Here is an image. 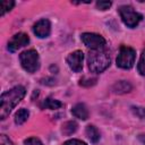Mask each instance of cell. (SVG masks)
<instances>
[{
  "label": "cell",
  "instance_id": "1",
  "mask_svg": "<svg viewBox=\"0 0 145 145\" xmlns=\"http://www.w3.org/2000/svg\"><path fill=\"white\" fill-rule=\"evenodd\" d=\"M26 94V89L24 86H15L11 89L2 93L0 97V119L5 120L11 110L23 100V97Z\"/></svg>",
  "mask_w": 145,
  "mask_h": 145
},
{
  "label": "cell",
  "instance_id": "2",
  "mask_svg": "<svg viewBox=\"0 0 145 145\" xmlns=\"http://www.w3.org/2000/svg\"><path fill=\"white\" fill-rule=\"evenodd\" d=\"M88 68L92 72L100 74L104 71L110 66V57L105 51L102 50H93L88 53L87 57Z\"/></svg>",
  "mask_w": 145,
  "mask_h": 145
},
{
  "label": "cell",
  "instance_id": "3",
  "mask_svg": "<svg viewBox=\"0 0 145 145\" xmlns=\"http://www.w3.org/2000/svg\"><path fill=\"white\" fill-rule=\"evenodd\" d=\"M19 60H20V65L22 67L27 71V72H35L39 68H40V58H39V53L34 50H26L24 52H22L19 54Z\"/></svg>",
  "mask_w": 145,
  "mask_h": 145
},
{
  "label": "cell",
  "instance_id": "4",
  "mask_svg": "<svg viewBox=\"0 0 145 145\" xmlns=\"http://www.w3.org/2000/svg\"><path fill=\"white\" fill-rule=\"evenodd\" d=\"M119 14L125 25H127L130 28L136 27L143 18V16L139 12L135 11L131 6H127V5L119 7Z\"/></svg>",
  "mask_w": 145,
  "mask_h": 145
},
{
  "label": "cell",
  "instance_id": "5",
  "mask_svg": "<svg viewBox=\"0 0 145 145\" xmlns=\"http://www.w3.org/2000/svg\"><path fill=\"white\" fill-rule=\"evenodd\" d=\"M136 52L133 48L122 45L117 57V66L122 69H130L135 63Z\"/></svg>",
  "mask_w": 145,
  "mask_h": 145
},
{
  "label": "cell",
  "instance_id": "6",
  "mask_svg": "<svg viewBox=\"0 0 145 145\" xmlns=\"http://www.w3.org/2000/svg\"><path fill=\"white\" fill-rule=\"evenodd\" d=\"M82 41L91 50H101L105 45L104 37L95 33H83Z\"/></svg>",
  "mask_w": 145,
  "mask_h": 145
},
{
  "label": "cell",
  "instance_id": "7",
  "mask_svg": "<svg viewBox=\"0 0 145 145\" xmlns=\"http://www.w3.org/2000/svg\"><path fill=\"white\" fill-rule=\"evenodd\" d=\"M28 43H29V37H28L27 34H25V33H17L8 42V50L10 52H16L18 49L27 45Z\"/></svg>",
  "mask_w": 145,
  "mask_h": 145
},
{
  "label": "cell",
  "instance_id": "8",
  "mask_svg": "<svg viewBox=\"0 0 145 145\" xmlns=\"http://www.w3.org/2000/svg\"><path fill=\"white\" fill-rule=\"evenodd\" d=\"M83 60H84V53L79 50H76L71 52L67 57V63L70 67V69L75 72H79L83 69Z\"/></svg>",
  "mask_w": 145,
  "mask_h": 145
},
{
  "label": "cell",
  "instance_id": "9",
  "mask_svg": "<svg viewBox=\"0 0 145 145\" xmlns=\"http://www.w3.org/2000/svg\"><path fill=\"white\" fill-rule=\"evenodd\" d=\"M33 32L34 34L40 37V39H44L48 37L51 33V24L48 19H40L34 26H33Z\"/></svg>",
  "mask_w": 145,
  "mask_h": 145
},
{
  "label": "cell",
  "instance_id": "10",
  "mask_svg": "<svg viewBox=\"0 0 145 145\" xmlns=\"http://www.w3.org/2000/svg\"><path fill=\"white\" fill-rule=\"evenodd\" d=\"M71 113L74 117L78 118V119H82V120H86L89 116L88 113V110L86 108V105L84 103H77L72 106L71 109Z\"/></svg>",
  "mask_w": 145,
  "mask_h": 145
},
{
  "label": "cell",
  "instance_id": "11",
  "mask_svg": "<svg viewBox=\"0 0 145 145\" xmlns=\"http://www.w3.org/2000/svg\"><path fill=\"white\" fill-rule=\"evenodd\" d=\"M131 89H133V85L128 80H119V82L114 83L113 86H112V91L116 94L129 93Z\"/></svg>",
  "mask_w": 145,
  "mask_h": 145
},
{
  "label": "cell",
  "instance_id": "12",
  "mask_svg": "<svg viewBox=\"0 0 145 145\" xmlns=\"http://www.w3.org/2000/svg\"><path fill=\"white\" fill-rule=\"evenodd\" d=\"M86 136L88 137V139L93 143V144H96L99 140H100V137H101V135H100V131H99V129L95 127V126H93V125H88L87 127H86Z\"/></svg>",
  "mask_w": 145,
  "mask_h": 145
},
{
  "label": "cell",
  "instance_id": "13",
  "mask_svg": "<svg viewBox=\"0 0 145 145\" xmlns=\"http://www.w3.org/2000/svg\"><path fill=\"white\" fill-rule=\"evenodd\" d=\"M62 102H60L59 100H56V99H51V97H48L43 101L42 103V108L44 109H50V110H56V109H60L62 106Z\"/></svg>",
  "mask_w": 145,
  "mask_h": 145
},
{
  "label": "cell",
  "instance_id": "14",
  "mask_svg": "<svg viewBox=\"0 0 145 145\" xmlns=\"http://www.w3.org/2000/svg\"><path fill=\"white\" fill-rule=\"evenodd\" d=\"M29 117V111L27 109H19L15 114V122L17 125H23Z\"/></svg>",
  "mask_w": 145,
  "mask_h": 145
},
{
  "label": "cell",
  "instance_id": "15",
  "mask_svg": "<svg viewBox=\"0 0 145 145\" xmlns=\"http://www.w3.org/2000/svg\"><path fill=\"white\" fill-rule=\"evenodd\" d=\"M77 127H78V125H77L75 121H67V122H65L63 126H62V133H63L65 135L69 136V135L74 134V133L77 130Z\"/></svg>",
  "mask_w": 145,
  "mask_h": 145
},
{
  "label": "cell",
  "instance_id": "16",
  "mask_svg": "<svg viewBox=\"0 0 145 145\" xmlns=\"http://www.w3.org/2000/svg\"><path fill=\"white\" fill-rule=\"evenodd\" d=\"M14 6H15V2L12 0H2L0 2V15L3 16L6 12L10 11Z\"/></svg>",
  "mask_w": 145,
  "mask_h": 145
},
{
  "label": "cell",
  "instance_id": "17",
  "mask_svg": "<svg viewBox=\"0 0 145 145\" xmlns=\"http://www.w3.org/2000/svg\"><path fill=\"white\" fill-rule=\"evenodd\" d=\"M137 69H138V72L140 75L145 76V50L142 52V56H140L138 65H137Z\"/></svg>",
  "mask_w": 145,
  "mask_h": 145
},
{
  "label": "cell",
  "instance_id": "18",
  "mask_svg": "<svg viewBox=\"0 0 145 145\" xmlns=\"http://www.w3.org/2000/svg\"><path fill=\"white\" fill-rule=\"evenodd\" d=\"M131 111L140 119H145V108L142 106H131Z\"/></svg>",
  "mask_w": 145,
  "mask_h": 145
},
{
  "label": "cell",
  "instance_id": "19",
  "mask_svg": "<svg viewBox=\"0 0 145 145\" xmlns=\"http://www.w3.org/2000/svg\"><path fill=\"white\" fill-rule=\"evenodd\" d=\"M95 83H96V78H86V77L80 79V82H79V84L82 86H85V87L93 86V85H95Z\"/></svg>",
  "mask_w": 145,
  "mask_h": 145
},
{
  "label": "cell",
  "instance_id": "20",
  "mask_svg": "<svg viewBox=\"0 0 145 145\" xmlns=\"http://www.w3.org/2000/svg\"><path fill=\"white\" fill-rule=\"evenodd\" d=\"M112 2L111 1H97L96 2V8L100 10H106L111 7Z\"/></svg>",
  "mask_w": 145,
  "mask_h": 145
},
{
  "label": "cell",
  "instance_id": "21",
  "mask_svg": "<svg viewBox=\"0 0 145 145\" xmlns=\"http://www.w3.org/2000/svg\"><path fill=\"white\" fill-rule=\"evenodd\" d=\"M24 145H43L42 142L36 137H29L24 140Z\"/></svg>",
  "mask_w": 145,
  "mask_h": 145
},
{
  "label": "cell",
  "instance_id": "22",
  "mask_svg": "<svg viewBox=\"0 0 145 145\" xmlns=\"http://www.w3.org/2000/svg\"><path fill=\"white\" fill-rule=\"evenodd\" d=\"M0 145H14V143L6 136V135H1L0 136Z\"/></svg>",
  "mask_w": 145,
  "mask_h": 145
},
{
  "label": "cell",
  "instance_id": "23",
  "mask_svg": "<svg viewBox=\"0 0 145 145\" xmlns=\"http://www.w3.org/2000/svg\"><path fill=\"white\" fill-rule=\"evenodd\" d=\"M63 145H86V143L79 140V139H69L63 143Z\"/></svg>",
  "mask_w": 145,
  "mask_h": 145
},
{
  "label": "cell",
  "instance_id": "24",
  "mask_svg": "<svg viewBox=\"0 0 145 145\" xmlns=\"http://www.w3.org/2000/svg\"><path fill=\"white\" fill-rule=\"evenodd\" d=\"M138 139L142 142V144H143V145H145V134L139 135V136H138Z\"/></svg>",
  "mask_w": 145,
  "mask_h": 145
}]
</instances>
